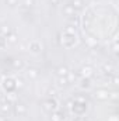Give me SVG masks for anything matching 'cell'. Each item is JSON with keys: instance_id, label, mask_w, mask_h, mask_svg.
I'll return each mask as SVG.
<instances>
[{"instance_id": "obj_1", "label": "cell", "mask_w": 119, "mask_h": 121, "mask_svg": "<svg viewBox=\"0 0 119 121\" xmlns=\"http://www.w3.org/2000/svg\"><path fill=\"white\" fill-rule=\"evenodd\" d=\"M44 110L48 113H53L58 110V101L55 100V97H49L48 100L44 101Z\"/></svg>"}, {"instance_id": "obj_2", "label": "cell", "mask_w": 119, "mask_h": 121, "mask_svg": "<svg viewBox=\"0 0 119 121\" xmlns=\"http://www.w3.org/2000/svg\"><path fill=\"white\" fill-rule=\"evenodd\" d=\"M14 113L17 116H24L27 114V106L24 103H16L14 104Z\"/></svg>"}, {"instance_id": "obj_3", "label": "cell", "mask_w": 119, "mask_h": 121, "mask_svg": "<svg viewBox=\"0 0 119 121\" xmlns=\"http://www.w3.org/2000/svg\"><path fill=\"white\" fill-rule=\"evenodd\" d=\"M95 99H98V100H108L109 99V91L107 89H98L95 91Z\"/></svg>"}, {"instance_id": "obj_4", "label": "cell", "mask_w": 119, "mask_h": 121, "mask_svg": "<svg viewBox=\"0 0 119 121\" xmlns=\"http://www.w3.org/2000/svg\"><path fill=\"white\" fill-rule=\"evenodd\" d=\"M13 82H14V80L10 79V78H7V79L3 80V86H4V89L8 91V93H10V90H13V89L16 87V83H13Z\"/></svg>"}, {"instance_id": "obj_5", "label": "cell", "mask_w": 119, "mask_h": 121, "mask_svg": "<svg viewBox=\"0 0 119 121\" xmlns=\"http://www.w3.org/2000/svg\"><path fill=\"white\" fill-rule=\"evenodd\" d=\"M30 51L31 52H34V54H39V52L42 51V45H41L39 42L34 41V42H31L30 44Z\"/></svg>"}, {"instance_id": "obj_6", "label": "cell", "mask_w": 119, "mask_h": 121, "mask_svg": "<svg viewBox=\"0 0 119 121\" xmlns=\"http://www.w3.org/2000/svg\"><path fill=\"white\" fill-rule=\"evenodd\" d=\"M63 14L67 16V17H71V16L76 14V11H74V9H73L71 4H66V6L63 7Z\"/></svg>"}, {"instance_id": "obj_7", "label": "cell", "mask_w": 119, "mask_h": 121, "mask_svg": "<svg viewBox=\"0 0 119 121\" xmlns=\"http://www.w3.org/2000/svg\"><path fill=\"white\" fill-rule=\"evenodd\" d=\"M56 73H58L59 78H66V76L69 75V68H67V66H59V68L56 69Z\"/></svg>"}, {"instance_id": "obj_8", "label": "cell", "mask_w": 119, "mask_h": 121, "mask_svg": "<svg viewBox=\"0 0 119 121\" xmlns=\"http://www.w3.org/2000/svg\"><path fill=\"white\" fill-rule=\"evenodd\" d=\"M38 75H39V70H38L36 68H28V69H27V76H28L30 79H36Z\"/></svg>"}, {"instance_id": "obj_9", "label": "cell", "mask_w": 119, "mask_h": 121, "mask_svg": "<svg viewBox=\"0 0 119 121\" xmlns=\"http://www.w3.org/2000/svg\"><path fill=\"white\" fill-rule=\"evenodd\" d=\"M91 75H92V68H91L90 65L81 68V76H83V78H90Z\"/></svg>"}, {"instance_id": "obj_10", "label": "cell", "mask_w": 119, "mask_h": 121, "mask_svg": "<svg viewBox=\"0 0 119 121\" xmlns=\"http://www.w3.org/2000/svg\"><path fill=\"white\" fill-rule=\"evenodd\" d=\"M10 110H11L10 101H4V103H1V104H0V111H1V113H4V114H6V113H8Z\"/></svg>"}, {"instance_id": "obj_11", "label": "cell", "mask_w": 119, "mask_h": 121, "mask_svg": "<svg viewBox=\"0 0 119 121\" xmlns=\"http://www.w3.org/2000/svg\"><path fill=\"white\" fill-rule=\"evenodd\" d=\"M90 86H91V82H90L88 78H83L80 80V87L81 89H90Z\"/></svg>"}, {"instance_id": "obj_12", "label": "cell", "mask_w": 119, "mask_h": 121, "mask_svg": "<svg viewBox=\"0 0 119 121\" xmlns=\"http://www.w3.org/2000/svg\"><path fill=\"white\" fill-rule=\"evenodd\" d=\"M71 6H73L74 11H77V10H80V9L83 7V0H73Z\"/></svg>"}, {"instance_id": "obj_13", "label": "cell", "mask_w": 119, "mask_h": 121, "mask_svg": "<svg viewBox=\"0 0 119 121\" xmlns=\"http://www.w3.org/2000/svg\"><path fill=\"white\" fill-rule=\"evenodd\" d=\"M8 42H17L18 41V37H17V34L16 32H10L8 35H7V38H6Z\"/></svg>"}, {"instance_id": "obj_14", "label": "cell", "mask_w": 119, "mask_h": 121, "mask_svg": "<svg viewBox=\"0 0 119 121\" xmlns=\"http://www.w3.org/2000/svg\"><path fill=\"white\" fill-rule=\"evenodd\" d=\"M52 116H53V121H63V118H62L63 113H62V111H59V110L53 111V113H52Z\"/></svg>"}, {"instance_id": "obj_15", "label": "cell", "mask_w": 119, "mask_h": 121, "mask_svg": "<svg viewBox=\"0 0 119 121\" xmlns=\"http://www.w3.org/2000/svg\"><path fill=\"white\" fill-rule=\"evenodd\" d=\"M13 66L16 68V69H23L24 68V60L23 59H17L13 62Z\"/></svg>"}, {"instance_id": "obj_16", "label": "cell", "mask_w": 119, "mask_h": 121, "mask_svg": "<svg viewBox=\"0 0 119 121\" xmlns=\"http://www.w3.org/2000/svg\"><path fill=\"white\" fill-rule=\"evenodd\" d=\"M32 4H34V0H23L21 7H23V9H30Z\"/></svg>"}, {"instance_id": "obj_17", "label": "cell", "mask_w": 119, "mask_h": 121, "mask_svg": "<svg viewBox=\"0 0 119 121\" xmlns=\"http://www.w3.org/2000/svg\"><path fill=\"white\" fill-rule=\"evenodd\" d=\"M70 23H71V24H74V27H77V26L80 24V20H79V17L74 14V16H71V17H70Z\"/></svg>"}, {"instance_id": "obj_18", "label": "cell", "mask_w": 119, "mask_h": 121, "mask_svg": "<svg viewBox=\"0 0 119 121\" xmlns=\"http://www.w3.org/2000/svg\"><path fill=\"white\" fill-rule=\"evenodd\" d=\"M69 82H67V78H59L58 79V86L59 87H62V86H66Z\"/></svg>"}, {"instance_id": "obj_19", "label": "cell", "mask_w": 119, "mask_h": 121, "mask_svg": "<svg viewBox=\"0 0 119 121\" xmlns=\"http://www.w3.org/2000/svg\"><path fill=\"white\" fill-rule=\"evenodd\" d=\"M14 83H16V87H18V89H23V87H24V80H23V79H20V78H18V79H16V80H14Z\"/></svg>"}, {"instance_id": "obj_20", "label": "cell", "mask_w": 119, "mask_h": 121, "mask_svg": "<svg viewBox=\"0 0 119 121\" xmlns=\"http://www.w3.org/2000/svg\"><path fill=\"white\" fill-rule=\"evenodd\" d=\"M0 31H1V32H3L4 35H8V34L11 32V31H10V27H8V26H3V27L0 28Z\"/></svg>"}, {"instance_id": "obj_21", "label": "cell", "mask_w": 119, "mask_h": 121, "mask_svg": "<svg viewBox=\"0 0 119 121\" xmlns=\"http://www.w3.org/2000/svg\"><path fill=\"white\" fill-rule=\"evenodd\" d=\"M104 70H105L107 73H111V72H114V68H112V65L105 63V65H104Z\"/></svg>"}, {"instance_id": "obj_22", "label": "cell", "mask_w": 119, "mask_h": 121, "mask_svg": "<svg viewBox=\"0 0 119 121\" xmlns=\"http://www.w3.org/2000/svg\"><path fill=\"white\" fill-rule=\"evenodd\" d=\"M6 4H8L10 7H14L18 4V0H6Z\"/></svg>"}, {"instance_id": "obj_23", "label": "cell", "mask_w": 119, "mask_h": 121, "mask_svg": "<svg viewBox=\"0 0 119 121\" xmlns=\"http://www.w3.org/2000/svg\"><path fill=\"white\" fill-rule=\"evenodd\" d=\"M48 96L49 97H55L56 96V89H49L48 90Z\"/></svg>"}, {"instance_id": "obj_24", "label": "cell", "mask_w": 119, "mask_h": 121, "mask_svg": "<svg viewBox=\"0 0 119 121\" xmlns=\"http://www.w3.org/2000/svg\"><path fill=\"white\" fill-rule=\"evenodd\" d=\"M4 42H6V38H4V37H1V35H0V45H1V48H3V47H4Z\"/></svg>"}, {"instance_id": "obj_25", "label": "cell", "mask_w": 119, "mask_h": 121, "mask_svg": "<svg viewBox=\"0 0 119 121\" xmlns=\"http://www.w3.org/2000/svg\"><path fill=\"white\" fill-rule=\"evenodd\" d=\"M118 82H119L118 76H114V79H112V83H114V85H118Z\"/></svg>"}, {"instance_id": "obj_26", "label": "cell", "mask_w": 119, "mask_h": 121, "mask_svg": "<svg viewBox=\"0 0 119 121\" xmlns=\"http://www.w3.org/2000/svg\"><path fill=\"white\" fill-rule=\"evenodd\" d=\"M74 121H87V120H86L84 117H79V118H76Z\"/></svg>"}]
</instances>
